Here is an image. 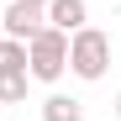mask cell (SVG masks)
<instances>
[{
	"label": "cell",
	"instance_id": "obj_1",
	"mask_svg": "<svg viewBox=\"0 0 121 121\" xmlns=\"http://www.w3.org/2000/svg\"><path fill=\"white\" fill-rule=\"evenodd\" d=\"M69 74L84 79V84L105 79L111 74V32H100L90 21L79 26V32H69Z\"/></svg>",
	"mask_w": 121,
	"mask_h": 121
},
{
	"label": "cell",
	"instance_id": "obj_2",
	"mask_svg": "<svg viewBox=\"0 0 121 121\" xmlns=\"http://www.w3.org/2000/svg\"><path fill=\"white\" fill-rule=\"evenodd\" d=\"M26 74L37 84H58L69 74V32L42 26L37 37H26Z\"/></svg>",
	"mask_w": 121,
	"mask_h": 121
},
{
	"label": "cell",
	"instance_id": "obj_3",
	"mask_svg": "<svg viewBox=\"0 0 121 121\" xmlns=\"http://www.w3.org/2000/svg\"><path fill=\"white\" fill-rule=\"evenodd\" d=\"M42 26H48L42 5H26V0H5V11H0V32H5V37L26 42V37H37Z\"/></svg>",
	"mask_w": 121,
	"mask_h": 121
},
{
	"label": "cell",
	"instance_id": "obj_4",
	"mask_svg": "<svg viewBox=\"0 0 121 121\" xmlns=\"http://www.w3.org/2000/svg\"><path fill=\"white\" fill-rule=\"evenodd\" d=\"M42 16H48V26H58V32H79L90 21V0H48Z\"/></svg>",
	"mask_w": 121,
	"mask_h": 121
},
{
	"label": "cell",
	"instance_id": "obj_5",
	"mask_svg": "<svg viewBox=\"0 0 121 121\" xmlns=\"http://www.w3.org/2000/svg\"><path fill=\"white\" fill-rule=\"evenodd\" d=\"M42 121H84V100H74L63 90H53L42 100Z\"/></svg>",
	"mask_w": 121,
	"mask_h": 121
},
{
	"label": "cell",
	"instance_id": "obj_6",
	"mask_svg": "<svg viewBox=\"0 0 121 121\" xmlns=\"http://www.w3.org/2000/svg\"><path fill=\"white\" fill-rule=\"evenodd\" d=\"M26 84H32V74H26V69H0V105L26 100Z\"/></svg>",
	"mask_w": 121,
	"mask_h": 121
},
{
	"label": "cell",
	"instance_id": "obj_7",
	"mask_svg": "<svg viewBox=\"0 0 121 121\" xmlns=\"http://www.w3.org/2000/svg\"><path fill=\"white\" fill-rule=\"evenodd\" d=\"M0 69H26V42L0 37Z\"/></svg>",
	"mask_w": 121,
	"mask_h": 121
},
{
	"label": "cell",
	"instance_id": "obj_8",
	"mask_svg": "<svg viewBox=\"0 0 121 121\" xmlns=\"http://www.w3.org/2000/svg\"><path fill=\"white\" fill-rule=\"evenodd\" d=\"M116 116H121V90H116Z\"/></svg>",
	"mask_w": 121,
	"mask_h": 121
},
{
	"label": "cell",
	"instance_id": "obj_9",
	"mask_svg": "<svg viewBox=\"0 0 121 121\" xmlns=\"http://www.w3.org/2000/svg\"><path fill=\"white\" fill-rule=\"evenodd\" d=\"M26 5H48V0H26Z\"/></svg>",
	"mask_w": 121,
	"mask_h": 121
},
{
	"label": "cell",
	"instance_id": "obj_10",
	"mask_svg": "<svg viewBox=\"0 0 121 121\" xmlns=\"http://www.w3.org/2000/svg\"><path fill=\"white\" fill-rule=\"evenodd\" d=\"M0 37H5V32H0Z\"/></svg>",
	"mask_w": 121,
	"mask_h": 121
}]
</instances>
